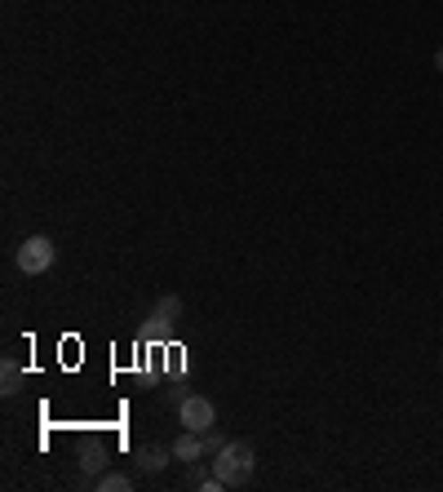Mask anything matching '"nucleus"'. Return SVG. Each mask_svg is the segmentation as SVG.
<instances>
[{
  "label": "nucleus",
  "instance_id": "obj_1",
  "mask_svg": "<svg viewBox=\"0 0 443 492\" xmlns=\"http://www.w3.org/2000/svg\"><path fill=\"white\" fill-rule=\"evenodd\" d=\"M213 471L226 488H248L257 471V448L248 439H226L222 453H213Z\"/></svg>",
  "mask_w": 443,
  "mask_h": 492
},
{
  "label": "nucleus",
  "instance_id": "obj_2",
  "mask_svg": "<svg viewBox=\"0 0 443 492\" xmlns=\"http://www.w3.org/2000/svg\"><path fill=\"white\" fill-rule=\"evenodd\" d=\"M54 257H58V248L49 236H27L18 253H13V266L22 271V275H45L49 266H54Z\"/></svg>",
  "mask_w": 443,
  "mask_h": 492
},
{
  "label": "nucleus",
  "instance_id": "obj_3",
  "mask_svg": "<svg viewBox=\"0 0 443 492\" xmlns=\"http://www.w3.org/2000/svg\"><path fill=\"white\" fill-rule=\"evenodd\" d=\"M178 421H182V430L205 435V430H213V421H218V404H213L209 395H187V399L178 404Z\"/></svg>",
  "mask_w": 443,
  "mask_h": 492
},
{
  "label": "nucleus",
  "instance_id": "obj_4",
  "mask_svg": "<svg viewBox=\"0 0 443 492\" xmlns=\"http://www.w3.org/2000/svg\"><path fill=\"white\" fill-rule=\"evenodd\" d=\"M178 320H182V297H178V293H164V297L151 306V315H146V338H151V342H164Z\"/></svg>",
  "mask_w": 443,
  "mask_h": 492
},
{
  "label": "nucleus",
  "instance_id": "obj_5",
  "mask_svg": "<svg viewBox=\"0 0 443 492\" xmlns=\"http://www.w3.org/2000/svg\"><path fill=\"white\" fill-rule=\"evenodd\" d=\"M173 462H205L209 453H205V435H196V430H182L173 444Z\"/></svg>",
  "mask_w": 443,
  "mask_h": 492
},
{
  "label": "nucleus",
  "instance_id": "obj_6",
  "mask_svg": "<svg viewBox=\"0 0 443 492\" xmlns=\"http://www.w3.org/2000/svg\"><path fill=\"white\" fill-rule=\"evenodd\" d=\"M138 471L142 475H155V471H164L169 462H173V448H160V444H146V448H138Z\"/></svg>",
  "mask_w": 443,
  "mask_h": 492
},
{
  "label": "nucleus",
  "instance_id": "obj_7",
  "mask_svg": "<svg viewBox=\"0 0 443 492\" xmlns=\"http://www.w3.org/2000/svg\"><path fill=\"white\" fill-rule=\"evenodd\" d=\"M22 381H27V372H22L18 360H4V364H0V395H18Z\"/></svg>",
  "mask_w": 443,
  "mask_h": 492
},
{
  "label": "nucleus",
  "instance_id": "obj_8",
  "mask_svg": "<svg viewBox=\"0 0 443 492\" xmlns=\"http://www.w3.org/2000/svg\"><path fill=\"white\" fill-rule=\"evenodd\" d=\"M94 488H98V492H129V488H133V479H129V475H120V471H107V475H98V479H94Z\"/></svg>",
  "mask_w": 443,
  "mask_h": 492
},
{
  "label": "nucleus",
  "instance_id": "obj_9",
  "mask_svg": "<svg viewBox=\"0 0 443 492\" xmlns=\"http://www.w3.org/2000/svg\"><path fill=\"white\" fill-rule=\"evenodd\" d=\"M103 466H107V457H103V453H94V448H89V453H85V457H80V475H85V484H94V479H98V475H103Z\"/></svg>",
  "mask_w": 443,
  "mask_h": 492
},
{
  "label": "nucleus",
  "instance_id": "obj_10",
  "mask_svg": "<svg viewBox=\"0 0 443 492\" xmlns=\"http://www.w3.org/2000/svg\"><path fill=\"white\" fill-rule=\"evenodd\" d=\"M222 444H226V435H218V430H205V453L213 457V453H222Z\"/></svg>",
  "mask_w": 443,
  "mask_h": 492
},
{
  "label": "nucleus",
  "instance_id": "obj_11",
  "mask_svg": "<svg viewBox=\"0 0 443 492\" xmlns=\"http://www.w3.org/2000/svg\"><path fill=\"white\" fill-rule=\"evenodd\" d=\"M435 71H443V45L435 49Z\"/></svg>",
  "mask_w": 443,
  "mask_h": 492
},
{
  "label": "nucleus",
  "instance_id": "obj_12",
  "mask_svg": "<svg viewBox=\"0 0 443 492\" xmlns=\"http://www.w3.org/2000/svg\"><path fill=\"white\" fill-rule=\"evenodd\" d=\"M439 369H443V355H439Z\"/></svg>",
  "mask_w": 443,
  "mask_h": 492
}]
</instances>
